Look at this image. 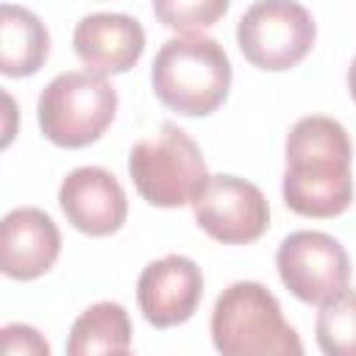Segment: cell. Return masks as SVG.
Segmentation results:
<instances>
[{"label": "cell", "instance_id": "obj_1", "mask_svg": "<svg viewBox=\"0 0 356 356\" xmlns=\"http://www.w3.org/2000/svg\"><path fill=\"white\" fill-rule=\"evenodd\" d=\"M284 203L314 220L339 217L353 203V147L342 122L312 114L300 117L286 134Z\"/></svg>", "mask_w": 356, "mask_h": 356}, {"label": "cell", "instance_id": "obj_2", "mask_svg": "<svg viewBox=\"0 0 356 356\" xmlns=\"http://www.w3.org/2000/svg\"><path fill=\"white\" fill-rule=\"evenodd\" d=\"M150 83L167 108L184 117H206L228 97L231 61L222 44L211 36H172L153 58Z\"/></svg>", "mask_w": 356, "mask_h": 356}, {"label": "cell", "instance_id": "obj_3", "mask_svg": "<svg viewBox=\"0 0 356 356\" xmlns=\"http://www.w3.org/2000/svg\"><path fill=\"white\" fill-rule=\"evenodd\" d=\"M211 342L222 356H298L303 342L278 298L259 281H236L214 303Z\"/></svg>", "mask_w": 356, "mask_h": 356}, {"label": "cell", "instance_id": "obj_4", "mask_svg": "<svg viewBox=\"0 0 356 356\" xmlns=\"http://www.w3.org/2000/svg\"><path fill=\"white\" fill-rule=\"evenodd\" d=\"M128 172L136 192L159 209L192 203L209 181L206 159L197 142L172 122H164L159 134L131 147Z\"/></svg>", "mask_w": 356, "mask_h": 356}, {"label": "cell", "instance_id": "obj_5", "mask_svg": "<svg viewBox=\"0 0 356 356\" xmlns=\"http://www.w3.org/2000/svg\"><path fill=\"white\" fill-rule=\"evenodd\" d=\"M117 114V89L97 72H61L39 95L42 134L58 147H86L103 136Z\"/></svg>", "mask_w": 356, "mask_h": 356}, {"label": "cell", "instance_id": "obj_6", "mask_svg": "<svg viewBox=\"0 0 356 356\" xmlns=\"http://www.w3.org/2000/svg\"><path fill=\"white\" fill-rule=\"evenodd\" d=\"M314 39L317 25L298 0H256L236 25L242 56L264 72L298 67L312 53Z\"/></svg>", "mask_w": 356, "mask_h": 356}, {"label": "cell", "instance_id": "obj_7", "mask_svg": "<svg viewBox=\"0 0 356 356\" xmlns=\"http://www.w3.org/2000/svg\"><path fill=\"white\" fill-rule=\"evenodd\" d=\"M275 267L284 286L303 303H325L350 281V256L323 231H295L281 239Z\"/></svg>", "mask_w": 356, "mask_h": 356}, {"label": "cell", "instance_id": "obj_8", "mask_svg": "<svg viewBox=\"0 0 356 356\" xmlns=\"http://www.w3.org/2000/svg\"><path fill=\"white\" fill-rule=\"evenodd\" d=\"M197 225L222 245L256 242L270 225L264 192L236 175H209L200 195L192 200Z\"/></svg>", "mask_w": 356, "mask_h": 356}, {"label": "cell", "instance_id": "obj_9", "mask_svg": "<svg viewBox=\"0 0 356 356\" xmlns=\"http://www.w3.org/2000/svg\"><path fill=\"white\" fill-rule=\"evenodd\" d=\"M203 298L200 267L181 253L150 261L136 281V303L153 328H172L186 323Z\"/></svg>", "mask_w": 356, "mask_h": 356}, {"label": "cell", "instance_id": "obj_10", "mask_svg": "<svg viewBox=\"0 0 356 356\" xmlns=\"http://www.w3.org/2000/svg\"><path fill=\"white\" fill-rule=\"evenodd\" d=\"M58 206L67 222L86 236H111L128 217L122 184L103 167H78L58 186Z\"/></svg>", "mask_w": 356, "mask_h": 356}, {"label": "cell", "instance_id": "obj_11", "mask_svg": "<svg viewBox=\"0 0 356 356\" xmlns=\"http://www.w3.org/2000/svg\"><path fill=\"white\" fill-rule=\"evenodd\" d=\"M72 47L89 72L122 75L145 53V28L128 14H86L72 31Z\"/></svg>", "mask_w": 356, "mask_h": 356}, {"label": "cell", "instance_id": "obj_12", "mask_svg": "<svg viewBox=\"0 0 356 356\" xmlns=\"http://www.w3.org/2000/svg\"><path fill=\"white\" fill-rule=\"evenodd\" d=\"M61 253V234L50 214L36 206L11 209L0 225V267L14 281L44 275Z\"/></svg>", "mask_w": 356, "mask_h": 356}, {"label": "cell", "instance_id": "obj_13", "mask_svg": "<svg viewBox=\"0 0 356 356\" xmlns=\"http://www.w3.org/2000/svg\"><path fill=\"white\" fill-rule=\"evenodd\" d=\"M50 53V33L44 22L14 3L0 8V72L8 78H25L39 72Z\"/></svg>", "mask_w": 356, "mask_h": 356}, {"label": "cell", "instance_id": "obj_14", "mask_svg": "<svg viewBox=\"0 0 356 356\" xmlns=\"http://www.w3.org/2000/svg\"><path fill=\"white\" fill-rule=\"evenodd\" d=\"M131 350V320L122 303L100 300L78 314L70 328L67 353L92 356V353H128Z\"/></svg>", "mask_w": 356, "mask_h": 356}, {"label": "cell", "instance_id": "obj_15", "mask_svg": "<svg viewBox=\"0 0 356 356\" xmlns=\"http://www.w3.org/2000/svg\"><path fill=\"white\" fill-rule=\"evenodd\" d=\"M314 334L325 356H356V289L345 286L320 303Z\"/></svg>", "mask_w": 356, "mask_h": 356}, {"label": "cell", "instance_id": "obj_16", "mask_svg": "<svg viewBox=\"0 0 356 356\" xmlns=\"http://www.w3.org/2000/svg\"><path fill=\"white\" fill-rule=\"evenodd\" d=\"M231 0H153L156 19L178 33H200L211 25H217Z\"/></svg>", "mask_w": 356, "mask_h": 356}, {"label": "cell", "instance_id": "obj_17", "mask_svg": "<svg viewBox=\"0 0 356 356\" xmlns=\"http://www.w3.org/2000/svg\"><path fill=\"white\" fill-rule=\"evenodd\" d=\"M3 350L6 353H22V356H47L50 345L47 339L33 328L22 323H8L3 325Z\"/></svg>", "mask_w": 356, "mask_h": 356}, {"label": "cell", "instance_id": "obj_18", "mask_svg": "<svg viewBox=\"0 0 356 356\" xmlns=\"http://www.w3.org/2000/svg\"><path fill=\"white\" fill-rule=\"evenodd\" d=\"M348 92H350V97H353V103H356V58H353L350 67H348Z\"/></svg>", "mask_w": 356, "mask_h": 356}]
</instances>
